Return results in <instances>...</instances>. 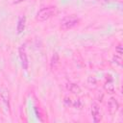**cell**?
Here are the masks:
<instances>
[{"instance_id":"1","label":"cell","mask_w":123,"mask_h":123,"mask_svg":"<svg viewBox=\"0 0 123 123\" xmlns=\"http://www.w3.org/2000/svg\"><path fill=\"white\" fill-rule=\"evenodd\" d=\"M56 12V8L53 7V6H50V7H45V8H42L41 10H39L37 13V20L38 21H46L47 19H49L52 15H54Z\"/></svg>"},{"instance_id":"2","label":"cell","mask_w":123,"mask_h":123,"mask_svg":"<svg viewBox=\"0 0 123 123\" xmlns=\"http://www.w3.org/2000/svg\"><path fill=\"white\" fill-rule=\"evenodd\" d=\"M79 23V18L75 15H68L61 20V28L62 30H69Z\"/></svg>"},{"instance_id":"3","label":"cell","mask_w":123,"mask_h":123,"mask_svg":"<svg viewBox=\"0 0 123 123\" xmlns=\"http://www.w3.org/2000/svg\"><path fill=\"white\" fill-rule=\"evenodd\" d=\"M19 58H20V61H21V64H22V67L24 70H28V67H29V62H28V57H27V53H26V50H25V47L24 45H21L19 47Z\"/></svg>"},{"instance_id":"4","label":"cell","mask_w":123,"mask_h":123,"mask_svg":"<svg viewBox=\"0 0 123 123\" xmlns=\"http://www.w3.org/2000/svg\"><path fill=\"white\" fill-rule=\"evenodd\" d=\"M91 115L94 122H100L102 119V114L100 111V108L96 103H92L91 105Z\"/></svg>"},{"instance_id":"5","label":"cell","mask_w":123,"mask_h":123,"mask_svg":"<svg viewBox=\"0 0 123 123\" xmlns=\"http://www.w3.org/2000/svg\"><path fill=\"white\" fill-rule=\"evenodd\" d=\"M108 108H109V111L111 114L115 113L118 111V108H119V104H118L117 100L115 98H111L108 102Z\"/></svg>"},{"instance_id":"6","label":"cell","mask_w":123,"mask_h":123,"mask_svg":"<svg viewBox=\"0 0 123 123\" xmlns=\"http://www.w3.org/2000/svg\"><path fill=\"white\" fill-rule=\"evenodd\" d=\"M25 26H26V16L25 15H21L18 18L17 21V27H16V31L17 34L20 35L23 33V31L25 30Z\"/></svg>"},{"instance_id":"7","label":"cell","mask_w":123,"mask_h":123,"mask_svg":"<svg viewBox=\"0 0 123 123\" xmlns=\"http://www.w3.org/2000/svg\"><path fill=\"white\" fill-rule=\"evenodd\" d=\"M0 97L3 100V102L6 104V106L9 108L10 107V96H9V91L6 88H2L0 92Z\"/></svg>"},{"instance_id":"8","label":"cell","mask_w":123,"mask_h":123,"mask_svg":"<svg viewBox=\"0 0 123 123\" xmlns=\"http://www.w3.org/2000/svg\"><path fill=\"white\" fill-rule=\"evenodd\" d=\"M67 89L72 92L73 94H80L82 92V88L77 85V84H74V83H70L67 85Z\"/></svg>"},{"instance_id":"9","label":"cell","mask_w":123,"mask_h":123,"mask_svg":"<svg viewBox=\"0 0 123 123\" xmlns=\"http://www.w3.org/2000/svg\"><path fill=\"white\" fill-rule=\"evenodd\" d=\"M59 61H60V58H59V54L58 53H54V55L52 56L51 58V62H50V66H51V69H55L57 67V65L59 64Z\"/></svg>"},{"instance_id":"10","label":"cell","mask_w":123,"mask_h":123,"mask_svg":"<svg viewBox=\"0 0 123 123\" xmlns=\"http://www.w3.org/2000/svg\"><path fill=\"white\" fill-rule=\"evenodd\" d=\"M104 88L106 89V91L108 93H113L114 92V86H113V84H112L111 81H108L104 85Z\"/></svg>"},{"instance_id":"11","label":"cell","mask_w":123,"mask_h":123,"mask_svg":"<svg viewBox=\"0 0 123 123\" xmlns=\"http://www.w3.org/2000/svg\"><path fill=\"white\" fill-rule=\"evenodd\" d=\"M72 106L77 110H82L84 107V102L80 98H78V99H75L74 102H72Z\"/></svg>"},{"instance_id":"12","label":"cell","mask_w":123,"mask_h":123,"mask_svg":"<svg viewBox=\"0 0 123 123\" xmlns=\"http://www.w3.org/2000/svg\"><path fill=\"white\" fill-rule=\"evenodd\" d=\"M87 84H88L90 86L95 87V86H96V85H97V81H96V79H95L94 77L89 76V77L87 78Z\"/></svg>"},{"instance_id":"13","label":"cell","mask_w":123,"mask_h":123,"mask_svg":"<svg viewBox=\"0 0 123 123\" xmlns=\"http://www.w3.org/2000/svg\"><path fill=\"white\" fill-rule=\"evenodd\" d=\"M112 61H113V62H114L115 64H117V65H119V66L122 65V58H121V56H119V55L113 56Z\"/></svg>"},{"instance_id":"14","label":"cell","mask_w":123,"mask_h":123,"mask_svg":"<svg viewBox=\"0 0 123 123\" xmlns=\"http://www.w3.org/2000/svg\"><path fill=\"white\" fill-rule=\"evenodd\" d=\"M63 104H64L65 107H70V106H72V100H71V98L68 97V96H65L64 99H63Z\"/></svg>"},{"instance_id":"15","label":"cell","mask_w":123,"mask_h":123,"mask_svg":"<svg viewBox=\"0 0 123 123\" xmlns=\"http://www.w3.org/2000/svg\"><path fill=\"white\" fill-rule=\"evenodd\" d=\"M115 52H116L119 56L122 55V53H123V49H122V45H121V44H118V45L116 46V48H115Z\"/></svg>"},{"instance_id":"16","label":"cell","mask_w":123,"mask_h":123,"mask_svg":"<svg viewBox=\"0 0 123 123\" xmlns=\"http://www.w3.org/2000/svg\"><path fill=\"white\" fill-rule=\"evenodd\" d=\"M23 1H26V0H15V1L13 2V4H18V3H20V2H23Z\"/></svg>"}]
</instances>
